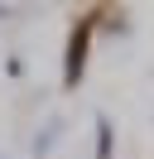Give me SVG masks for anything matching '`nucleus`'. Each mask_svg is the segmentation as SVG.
<instances>
[{"label": "nucleus", "instance_id": "1", "mask_svg": "<svg viewBox=\"0 0 154 159\" xmlns=\"http://www.w3.org/2000/svg\"><path fill=\"white\" fill-rule=\"evenodd\" d=\"M82 48H87V29L72 34V53H67V82H77V72H82Z\"/></svg>", "mask_w": 154, "mask_h": 159}]
</instances>
